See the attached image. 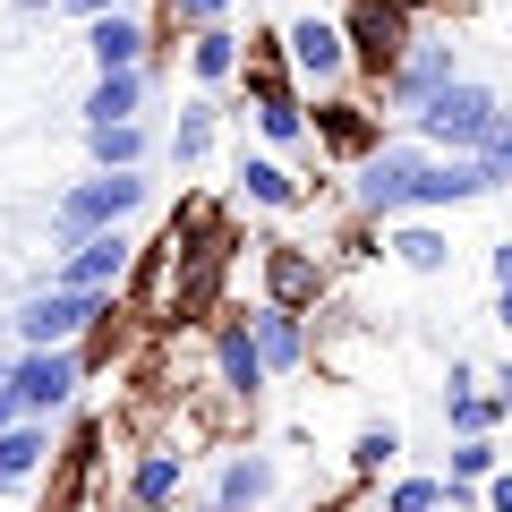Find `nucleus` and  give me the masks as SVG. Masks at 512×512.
<instances>
[{
  "label": "nucleus",
  "mask_w": 512,
  "mask_h": 512,
  "mask_svg": "<svg viewBox=\"0 0 512 512\" xmlns=\"http://www.w3.org/2000/svg\"><path fill=\"white\" fill-rule=\"evenodd\" d=\"M436 163H444V154H427L419 137H384V146L350 171V214H359V222H384V231H393V222H419Z\"/></svg>",
  "instance_id": "1"
},
{
  "label": "nucleus",
  "mask_w": 512,
  "mask_h": 512,
  "mask_svg": "<svg viewBox=\"0 0 512 512\" xmlns=\"http://www.w3.org/2000/svg\"><path fill=\"white\" fill-rule=\"evenodd\" d=\"M504 120H512V103H504L495 86H478V77H453V86H444L436 103L410 120V137H419L427 154H487Z\"/></svg>",
  "instance_id": "2"
},
{
  "label": "nucleus",
  "mask_w": 512,
  "mask_h": 512,
  "mask_svg": "<svg viewBox=\"0 0 512 512\" xmlns=\"http://www.w3.org/2000/svg\"><path fill=\"white\" fill-rule=\"evenodd\" d=\"M146 197H154L146 171H94V180H77L69 197L52 205V248L69 256V248H86V239H103V231H128V214Z\"/></svg>",
  "instance_id": "3"
},
{
  "label": "nucleus",
  "mask_w": 512,
  "mask_h": 512,
  "mask_svg": "<svg viewBox=\"0 0 512 512\" xmlns=\"http://www.w3.org/2000/svg\"><path fill=\"white\" fill-rule=\"evenodd\" d=\"M111 308H120V299H103V291H60V282H35V291L9 308V333H18V350H86V333L103 325Z\"/></svg>",
  "instance_id": "4"
},
{
  "label": "nucleus",
  "mask_w": 512,
  "mask_h": 512,
  "mask_svg": "<svg viewBox=\"0 0 512 512\" xmlns=\"http://www.w3.org/2000/svg\"><path fill=\"white\" fill-rule=\"evenodd\" d=\"M342 35H350V69H367L384 86V77L402 69V52L419 43V0H350Z\"/></svg>",
  "instance_id": "5"
},
{
  "label": "nucleus",
  "mask_w": 512,
  "mask_h": 512,
  "mask_svg": "<svg viewBox=\"0 0 512 512\" xmlns=\"http://www.w3.org/2000/svg\"><path fill=\"white\" fill-rule=\"evenodd\" d=\"M256 282H265V308H291V316H316V299L333 291V274H325V256L308 248V239H265L256 248Z\"/></svg>",
  "instance_id": "6"
},
{
  "label": "nucleus",
  "mask_w": 512,
  "mask_h": 512,
  "mask_svg": "<svg viewBox=\"0 0 512 512\" xmlns=\"http://www.w3.org/2000/svg\"><path fill=\"white\" fill-rule=\"evenodd\" d=\"M77 384H86V359H77V350H18L9 402H18L26 419H60V410L77 402Z\"/></svg>",
  "instance_id": "7"
},
{
  "label": "nucleus",
  "mask_w": 512,
  "mask_h": 512,
  "mask_svg": "<svg viewBox=\"0 0 512 512\" xmlns=\"http://www.w3.org/2000/svg\"><path fill=\"white\" fill-rule=\"evenodd\" d=\"M265 384H274V367H265V350H256L248 308H222V316H214V393L256 410V393H265Z\"/></svg>",
  "instance_id": "8"
},
{
  "label": "nucleus",
  "mask_w": 512,
  "mask_h": 512,
  "mask_svg": "<svg viewBox=\"0 0 512 512\" xmlns=\"http://www.w3.org/2000/svg\"><path fill=\"white\" fill-rule=\"evenodd\" d=\"M137 239L128 231H103V239H86V248H69V256H52V274L43 282H60V291H103V299H120L128 291V274H137Z\"/></svg>",
  "instance_id": "9"
},
{
  "label": "nucleus",
  "mask_w": 512,
  "mask_h": 512,
  "mask_svg": "<svg viewBox=\"0 0 512 512\" xmlns=\"http://www.w3.org/2000/svg\"><path fill=\"white\" fill-rule=\"evenodd\" d=\"M282 60H291V77L299 86H342L350 77V35H342V18H291L282 26Z\"/></svg>",
  "instance_id": "10"
},
{
  "label": "nucleus",
  "mask_w": 512,
  "mask_h": 512,
  "mask_svg": "<svg viewBox=\"0 0 512 512\" xmlns=\"http://www.w3.org/2000/svg\"><path fill=\"white\" fill-rule=\"evenodd\" d=\"M453 77H461V60H453V43H444V35H419V43H410V52H402V69L384 77V103L402 111V120H419V111L436 103V94L453 86Z\"/></svg>",
  "instance_id": "11"
},
{
  "label": "nucleus",
  "mask_w": 512,
  "mask_h": 512,
  "mask_svg": "<svg viewBox=\"0 0 512 512\" xmlns=\"http://www.w3.org/2000/svg\"><path fill=\"white\" fill-rule=\"evenodd\" d=\"M86 60H94V77L154 69V18H146V9H111V18H94L86 26Z\"/></svg>",
  "instance_id": "12"
},
{
  "label": "nucleus",
  "mask_w": 512,
  "mask_h": 512,
  "mask_svg": "<svg viewBox=\"0 0 512 512\" xmlns=\"http://www.w3.org/2000/svg\"><path fill=\"white\" fill-rule=\"evenodd\" d=\"M120 504H188V453L180 444H146L120 478Z\"/></svg>",
  "instance_id": "13"
},
{
  "label": "nucleus",
  "mask_w": 512,
  "mask_h": 512,
  "mask_svg": "<svg viewBox=\"0 0 512 512\" xmlns=\"http://www.w3.org/2000/svg\"><path fill=\"white\" fill-rule=\"evenodd\" d=\"M43 470H60V436H52V419H18L9 436H0V495L35 487Z\"/></svg>",
  "instance_id": "14"
},
{
  "label": "nucleus",
  "mask_w": 512,
  "mask_h": 512,
  "mask_svg": "<svg viewBox=\"0 0 512 512\" xmlns=\"http://www.w3.org/2000/svg\"><path fill=\"white\" fill-rule=\"evenodd\" d=\"M316 146L342 154V163H367V154L384 146V128L367 120V103H350V94H325V103H316Z\"/></svg>",
  "instance_id": "15"
},
{
  "label": "nucleus",
  "mask_w": 512,
  "mask_h": 512,
  "mask_svg": "<svg viewBox=\"0 0 512 512\" xmlns=\"http://www.w3.org/2000/svg\"><path fill=\"white\" fill-rule=\"evenodd\" d=\"M248 325H256V350H265V367H274V376H299V367L316 359V333H308V316H291V308H265V299H256V308H248Z\"/></svg>",
  "instance_id": "16"
},
{
  "label": "nucleus",
  "mask_w": 512,
  "mask_h": 512,
  "mask_svg": "<svg viewBox=\"0 0 512 512\" xmlns=\"http://www.w3.org/2000/svg\"><path fill=\"white\" fill-rule=\"evenodd\" d=\"M239 205H265V214H299L308 180H299L282 154H239Z\"/></svg>",
  "instance_id": "17"
},
{
  "label": "nucleus",
  "mask_w": 512,
  "mask_h": 512,
  "mask_svg": "<svg viewBox=\"0 0 512 512\" xmlns=\"http://www.w3.org/2000/svg\"><path fill=\"white\" fill-rule=\"evenodd\" d=\"M274 487H282L274 453H231V461H222V478H214V504L222 512H265V504H274Z\"/></svg>",
  "instance_id": "18"
},
{
  "label": "nucleus",
  "mask_w": 512,
  "mask_h": 512,
  "mask_svg": "<svg viewBox=\"0 0 512 512\" xmlns=\"http://www.w3.org/2000/svg\"><path fill=\"white\" fill-rule=\"evenodd\" d=\"M384 256H393L402 274H444V265H453V239L419 214V222H393V231H384Z\"/></svg>",
  "instance_id": "19"
},
{
  "label": "nucleus",
  "mask_w": 512,
  "mask_h": 512,
  "mask_svg": "<svg viewBox=\"0 0 512 512\" xmlns=\"http://www.w3.org/2000/svg\"><path fill=\"white\" fill-rule=\"evenodd\" d=\"M146 86H154V69H137V77H94V86H86V128H128L137 111H146Z\"/></svg>",
  "instance_id": "20"
},
{
  "label": "nucleus",
  "mask_w": 512,
  "mask_h": 512,
  "mask_svg": "<svg viewBox=\"0 0 512 512\" xmlns=\"http://www.w3.org/2000/svg\"><path fill=\"white\" fill-rule=\"evenodd\" d=\"M239 69H248V52H239V35H231V26H214V35H188V77H197L205 94L239 86Z\"/></svg>",
  "instance_id": "21"
},
{
  "label": "nucleus",
  "mask_w": 512,
  "mask_h": 512,
  "mask_svg": "<svg viewBox=\"0 0 512 512\" xmlns=\"http://www.w3.org/2000/svg\"><path fill=\"white\" fill-rule=\"evenodd\" d=\"M86 154H94V171H146L154 137H146V120H128V128H86Z\"/></svg>",
  "instance_id": "22"
},
{
  "label": "nucleus",
  "mask_w": 512,
  "mask_h": 512,
  "mask_svg": "<svg viewBox=\"0 0 512 512\" xmlns=\"http://www.w3.org/2000/svg\"><path fill=\"white\" fill-rule=\"evenodd\" d=\"M214 120H222V103H214V94H197V103H188L180 111V128H171V163H180V171H197L205 163V154H214Z\"/></svg>",
  "instance_id": "23"
},
{
  "label": "nucleus",
  "mask_w": 512,
  "mask_h": 512,
  "mask_svg": "<svg viewBox=\"0 0 512 512\" xmlns=\"http://www.w3.org/2000/svg\"><path fill=\"white\" fill-rule=\"evenodd\" d=\"M402 453H410V436H402V427H393V419H367L359 436H350V478H384Z\"/></svg>",
  "instance_id": "24"
},
{
  "label": "nucleus",
  "mask_w": 512,
  "mask_h": 512,
  "mask_svg": "<svg viewBox=\"0 0 512 512\" xmlns=\"http://www.w3.org/2000/svg\"><path fill=\"white\" fill-rule=\"evenodd\" d=\"M384 512H453V495H444V478L402 470V478H384Z\"/></svg>",
  "instance_id": "25"
},
{
  "label": "nucleus",
  "mask_w": 512,
  "mask_h": 512,
  "mask_svg": "<svg viewBox=\"0 0 512 512\" xmlns=\"http://www.w3.org/2000/svg\"><path fill=\"white\" fill-rule=\"evenodd\" d=\"M495 470H504V444L495 436H453V470H444L453 487H487Z\"/></svg>",
  "instance_id": "26"
},
{
  "label": "nucleus",
  "mask_w": 512,
  "mask_h": 512,
  "mask_svg": "<svg viewBox=\"0 0 512 512\" xmlns=\"http://www.w3.org/2000/svg\"><path fill=\"white\" fill-rule=\"evenodd\" d=\"M495 427H504L495 393H444V436H495Z\"/></svg>",
  "instance_id": "27"
},
{
  "label": "nucleus",
  "mask_w": 512,
  "mask_h": 512,
  "mask_svg": "<svg viewBox=\"0 0 512 512\" xmlns=\"http://www.w3.org/2000/svg\"><path fill=\"white\" fill-rule=\"evenodd\" d=\"M163 18L180 35H214V26H231V0H163Z\"/></svg>",
  "instance_id": "28"
},
{
  "label": "nucleus",
  "mask_w": 512,
  "mask_h": 512,
  "mask_svg": "<svg viewBox=\"0 0 512 512\" xmlns=\"http://www.w3.org/2000/svg\"><path fill=\"white\" fill-rule=\"evenodd\" d=\"M478 163H487V180H495V188H512V120L495 128V146L478 154Z\"/></svg>",
  "instance_id": "29"
},
{
  "label": "nucleus",
  "mask_w": 512,
  "mask_h": 512,
  "mask_svg": "<svg viewBox=\"0 0 512 512\" xmlns=\"http://www.w3.org/2000/svg\"><path fill=\"white\" fill-rule=\"evenodd\" d=\"M487 512H512V461H504V470L487 478Z\"/></svg>",
  "instance_id": "30"
},
{
  "label": "nucleus",
  "mask_w": 512,
  "mask_h": 512,
  "mask_svg": "<svg viewBox=\"0 0 512 512\" xmlns=\"http://www.w3.org/2000/svg\"><path fill=\"white\" fill-rule=\"evenodd\" d=\"M111 9H137V0H69V18H86V26L111 18Z\"/></svg>",
  "instance_id": "31"
},
{
  "label": "nucleus",
  "mask_w": 512,
  "mask_h": 512,
  "mask_svg": "<svg viewBox=\"0 0 512 512\" xmlns=\"http://www.w3.org/2000/svg\"><path fill=\"white\" fill-rule=\"evenodd\" d=\"M487 274H495V291H512V239H504V248L487 256Z\"/></svg>",
  "instance_id": "32"
},
{
  "label": "nucleus",
  "mask_w": 512,
  "mask_h": 512,
  "mask_svg": "<svg viewBox=\"0 0 512 512\" xmlns=\"http://www.w3.org/2000/svg\"><path fill=\"white\" fill-rule=\"evenodd\" d=\"M487 393H495V410L512 419V367H495V376H487Z\"/></svg>",
  "instance_id": "33"
},
{
  "label": "nucleus",
  "mask_w": 512,
  "mask_h": 512,
  "mask_svg": "<svg viewBox=\"0 0 512 512\" xmlns=\"http://www.w3.org/2000/svg\"><path fill=\"white\" fill-rule=\"evenodd\" d=\"M18 9L26 18H52V9H69V0H18Z\"/></svg>",
  "instance_id": "34"
},
{
  "label": "nucleus",
  "mask_w": 512,
  "mask_h": 512,
  "mask_svg": "<svg viewBox=\"0 0 512 512\" xmlns=\"http://www.w3.org/2000/svg\"><path fill=\"white\" fill-rule=\"evenodd\" d=\"M18 419H26V410H18V402H9V393H0V436H9V427H18Z\"/></svg>",
  "instance_id": "35"
},
{
  "label": "nucleus",
  "mask_w": 512,
  "mask_h": 512,
  "mask_svg": "<svg viewBox=\"0 0 512 512\" xmlns=\"http://www.w3.org/2000/svg\"><path fill=\"white\" fill-rule=\"evenodd\" d=\"M495 325H504V333H512V291H495Z\"/></svg>",
  "instance_id": "36"
},
{
  "label": "nucleus",
  "mask_w": 512,
  "mask_h": 512,
  "mask_svg": "<svg viewBox=\"0 0 512 512\" xmlns=\"http://www.w3.org/2000/svg\"><path fill=\"white\" fill-rule=\"evenodd\" d=\"M120 512H188V504H120Z\"/></svg>",
  "instance_id": "37"
},
{
  "label": "nucleus",
  "mask_w": 512,
  "mask_h": 512,
  "mask_svg": "<svg viewBox=\"0 0 512 512\" xmlns=\"http://www.w3.org/2000/svg\"><path fill=\"white\" fill-rule=\"evenodd\" d=\"M188 512H222V504H188Z\"/></svg>",
  "instance_id": "38"
}]
</instances>
